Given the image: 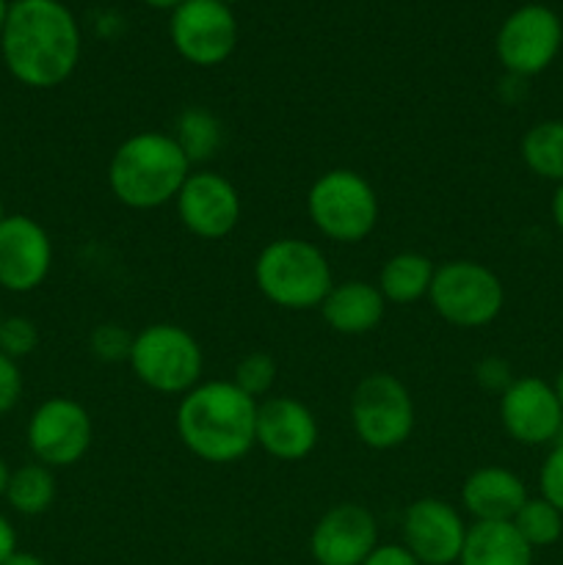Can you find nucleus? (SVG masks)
I'll use <instances>...</instances> for the list:
<instances>
[{"label": "nucleus", "instance_id": "4468645a", "mask_svg": "<svg viewBox=\"0 0 563 565\" xmlns=\"http://www.w3.org/2000/svg\"><path fill=\"white\" fill-rule=\"evenodd\" d=\"M500 423L517 445H555L563 428V408L550 381L535 379V375L513 379L511 386L500 395Z\"/></svg>", "mask_w": 563, "mask_h": 565}, {"label": "nucleus", "instance_id": "20e7f679", "mask_svg": "<svg viewBox=\"0 0 563 565\" xmlns=\"http://www.w3.org/2000/svg\"><path fill=\"white\" fill-rule=\"evenodd\" d=\"M254 285L274 307L307 312L320 309L334 287V274L320 246L301 237H276L254 259Z\"/></svg>", "mask_w": 563, "mask_h": 565}, {"label": "nucleus", "instance_id": "dca6fc26", "mask_svg": "<svg viewBox=\"0 0 563 565\" xmlns=\"http://www.w3.org/2000/svg\"><path fill=\"white\" fill-rule=\"evenodd\" d=\"M379 546V522L370 508L340 502L315 522L309 552L318 565H362Z\"/></svg>", "mask_w": 563, "mask_h": 565}, {"label": "nucleus", "instance_id": "7ed1b4c3", "mask_svg": "<svg viewBox=\"0 0 563 565\" xmlns=\"http://www.w3.org/2000/svg\"><path fill=\"white\" fill-rule=\"evenodd\" d=\"M193 166L177 147L171 132L141 130L114 149L108 163V188L130 210H158L174 202Z\"/></svg>", "mask_w": 563, "mask_h": 565}, {"label": "nucleus", "instance_id": "f257e3e1", "mask_svg": "<svg viewBox=\"0 0 563 565\" xmlns=\"http://www.w3.org/2000/svg\"><path fill=\"white\" fill-rule=\"evenodd\" d=\"M0 53L9 75L28 88H55L81 64L83 36L61 0H14Z\"/></svg>", "mask_w": 563, "mask_h": 565}, {"label": "nucleus", "instance_id": "423d86ee", "mask_svg": "<svg viewBox=\"0 0 563 565\" xmlns=\"http://www.w3.org/2000/svg\"><path fill=\"white\" fill-rule=\"evenodd\" d=\"M127 364L147 390L182 397L202 384L204 353L196 337L182 326L152 323L132 337Z\"/></svg>", "mask_w": 563, "mask_h": 565}, {"label": "nucleus", "instance_id": "79ce46f5", "mask_svg": "<svg viewBox=\"0 0 563 565\" xmlns=\"http://www.w3.org/2000/svg\"><path fill=\"white\" fill-rule=\"evenodd\" d=\"M0 323H3V312H0Z\"/></svg>", "mask_w": 563, "mask_h": 565}, {"label": "nucleus", "instance_id": "e433bc0d", "mask_svg": "<svg viewBox=\"0 0 563 565\" xmlns=\"http://www.w3.org/2000/svg\"><path fill=\"white\" fill-rule=\"evenodd\" d=\"M9 480H11V469L6 467V461L0 458V497H6V489H9Z\"/></svg>", "mask_w": 563, "mask_h": 565}, {"label": "nucleus", "instance_id": "9d476101", "mask_svg": "<svg viewBox=\"0 0 563 565\" xmlns=\"http://www.w3.org/2000/svg\"><path fill=\"white\" fill-rule=\"evenodd\" d=\"M169 36L177 55L199 70L219 66L237 47V17L224 0H185L171 11Z\"/></svg>", "mask_w": 563, "mask_h": 565}, {"label": "nucleus", "instance_id": "58836bf2", "mask_svg": "<svg viewBox=\"0 0 563 565\" xmlns=\"http://www.w3.org/2000/svg\"><path fill=\"white\" fill-rule=\"evenodd\" d=\"M9 9H11V3H9V0H0V36H3L6 20H9Z\"/></svg>", "mask_w": 563, "mask_h": 565}, {"label": "nucleus", "instance_id": "0eeeda50", "mask_svg": "<svg viewBox=\"0 0 563 565\" xmlns=\"http://www.w3.org/2000/svg\"><path fill=\"white\" fill-rule=\"evenodd\" d=\"M428 301L456 329H486L506 307L502 279L478 259H447L436 265Z\"/></svg>", "mask_w": 563, "mask_h": 565}, {"label": "nucleus", "instance_id": "f8f14e48", "mask_svg": "<svg viewBox=\"0 0 563 565\" xmlns=\"http://www.w3.org/2000/svg\"><path fill=\"white\" fill-rule=\"evenodd\" d=\"M469 524L453 502L419 497L408 502L401 519V544L419 565H456L467 541Z\"/></svg>", "mask_w": 563, "mask_h": 565}, {"label": "nucleus", "instance_id": "2eb2a0df", "mask_svg": "<svg viewBox=\"0 0 563 565\" xmlns=\"http://www.w3.org/2000/svg\"><path fill=\"white\" fill-rule=\"evenodd\" d=\"M53 268V241L36 218L11 213L0 221V287L17 296L39 290Z\"/></svg>", "mask_w": 563, "mask_h": 565}, {"label": "nucleus", "instance_id": "ea45409f", "mask_svg": "<svg viewBox=\"0 0 563 565\" xmlns=\"http://www.w3.org/2000/svg\"><path fill=\"white\" fill-rule=\"evenodd\" d=\"M6 215H9V213H6V207H3V199H0V221H3Z\"/></svg>", "mask_w": 563, "mask_h": 565}, {"label": "nucleus", "instance_id": "412c9836", "mask_svg": "<svg viewBox=\"0 0 563 565\" xmlns=\"http://www.w3.org/2000/svg\"><path fill=\"white\" fill-rule=\"evenodd\" d=\"M434 274L436 265L431 257L419 252H397L381 265L375 285H379L386 303L406 307V303L419 301V298H428Z\"/></svg>", "mask_w": 563, "mask_h": 565}, {"label": "nucleus", "instance_id": "4be33fe9", "mask_svg": "<svg viewBox=\"0 0 563 565\" xmlns=\"http://www.w3.org/2000/svg\"><path fill=\"white\" fill-rule=\"evenodd\" d=\"M171 138L191 166H202L219 154L221 143H224V127L221 119L208 108H185L174 119V130Z\"/></svg>", "mask_w": 563, "mask_h": 565}, {"label": "nucleus", "instance_id": "6ab92c4d", "mask_svg": "<svg viewBox=\"0 0 563 565\" xmlns=\"http://www.w3.org/2000/svg\"><path fill=\"white\" fill-rule=\"evenodd\" d=\"M386 301L381 296L379 285H370L364 279L334 281L329 296L320 303L326 326L334 334L342 337H364L375 331L384 320Z\"/></svg>", "mask_w": 563, "mask_h": 565}, {"label": "nucleus", "instance_id": "4c0bfd02", "mask_svg": "<svg viewBox=\"0 0 563 565\" xmlns=\"http://www.w3.org/2000/svg\"><path fill=\"white\" fill-rule=\"evenodd\" d=\"M552 390H555V395H557V403H561V408H563V367L557 370L555 381H552Z\"/></svg>", "mask_w": 563, "mask_h": 565}, {"label": "nucleus", "instance_id": "f704fd0d", "mask_svg": "<svg viewBox=\"0 0 563 565\" xmlns=\"http://www.w3.org/2000/svg\"><path fill=\"white\" fill-rule=\"evenodd\" d=\"M3 565H47V563H44L39 555H33V552H20V550H17L14 555H11Z\"/></svg>", "mask_w": 563, "mask_h": 565}, {"label": "nucleus", "instance_id": "9b49d317", "mask_svg": "<svg viewBox=\"0 0 563 565\" xmlns=\"http://www.w3.org/2000/svg\"><path fill=\"white\" fill-rule=\"evenodd\" d=\"M25 439L31 456L44 467H75L77 461H83L94 441L92 414L72 397H47L33 408Z\"/></svg>", "mask_w": 563, "mask_h": 565}, {"label": "nucleus", "instance_id": "2f4dec72", "mask_svg": "<svg viewBox=\"0 0 563 565\" xmlns=\"http://www.w3.org/2000/svg\"><path fill=\"white\" fill-rule=\"evenodd\" d=\"M362 565H419V561L403 544H379Z\"/></svg>", "mask_w": 563, "mask_h": 565}, {"label": "nucleus", "instance_id": "c756f323", "mask_svg": "<svg viewBox=\"0 0 563 565\" xmlns=\"http://www.w3.org/2000/svg\"><path fill=\"white\" fill-rule=\"evenodd\" d=\"M475 381H478V386H484L486 392L502 395V392H506L513 381L511 364L500 356L480 359V362L475 364Z\"/></svg>", "mask_w": 563, "mask_h": 565}, {"label": "nucleus", "instance_id": "c9c22d12", "mask_svg": "<svg viewBox=\"0 0 563 565\" xmlns=\"http://www.w3.org/2000/svg\"><path fill=\"white\" fill-rule=\"evenodd\" d=\"M141 3H147L149 9H158V11H174L180 9L185 0H141Z\"/></svg>", "mask_w": 563, "mask_h": 565}, {"label": "nucleus", "instance_id": "b1692460", "mask_svg": "<svg viewBox=\"0 0 563 565\" xmlns=\"http://www.w3.org/2000/svg\"><path fill=\"white\" fill-rule=\"evenodd\" d=\"M55 494H59V486H55L53 469L39 461L14 469L9 489H6V500H9L11 511L22 513V516L47 513L53 508Z\"/></svg>", "mask_w": 563, "mask_h": 565}, {"label": "nucleus", "instance_id": "f3484780", "mask_svg": "<svg viewBox=\"0 0 563 565\" xmlns=\"http://www.w3.org/2000/svg\"><path fill=\"white\" fill-rule=\"evenodd\" d=\"M257 447L276 461H304L318 447L320 428L312 408L287 395L265 397L257 406Z\"/></svg>", "mask_w": 563, "mask_h": 565}, {"label": "nucleus", "instance_id": "72a5a7b5", "mask_svg": "<svg viewBox=\"0 0 563 565\" xmlns=\"http://www.w3.org/2000/svg\"><path fill=\"white\" fill-rule=\"evenodd\" d=\"M550 213H552V224L557 226V232H563V182H557L555 191H552Z\"/></svg>", "mask_w": 563, "mask_h": 565}, {"label": "nucleus", "instance_id": "5701e85b", "mask_svg": "<svg viewBox=\"0 0 563 565\" xmlns=\"http://www.w3.org/2000/svg\"><path fill=\"white\" fill-rule=\"evenodd\" d=\"M519 154L539 180L563 182V119L535 121L522 136Z\"/></svg>", "mask_w": 563, "mask_h": 565}, {"label": "nucleus", "instance_id": "f03ea898", "mask_svg": "<svg viewBox=\"0 0 563 565\" xmlns=\"http://www.w3.org/2000/svg\"><path fill=\"white\" fill-rule=\"evenodd\" d=\"M254 397L230 381H202L177 406V436L204 463H235L257 447Z\"/></svg>", "mask_w": 563, "mask_h": 565}, {"label": "nucleus", "instance_id": "473e14b6", "mask_svg": "<svg viewBox=\"0 0 563 565\" xmlns=\"http://www.w3.org/2000/svg\"><path fill=\"white\" fill-rule=\"evenodd\" d=\"M14 552H17V530L14 524L0 513V565L9 561Z\"/></svg>", "mask_w": 563, "mask_h": 565}, {"label": "nucleus", "instance_id": "aec40b11", "mask_svg": "<svg viewBox=\"0 0 563 565\" xmlns=\"http://www.w3.org/2000/svg\"><path fill=\"white\" fill-rule=\"evenodd\" d=\"M458 565H533V550L511 522H472Z\"/></svg>", "mask_w": 563, "mask_h": 565}, {"label": "nucleus", "instance_id": "cd10ccee", "mask_svg": "<svg viewBox=\"0 0 563 565\" xmlns=\"http://www.w3.org/2000/svg\"><path fill=\"white\" fill-rule=\"evenodd\" d=\"M36 345L39 329L31 318H22V315L3 318V323H0V353L20 362V359L31 356L36 351Z\"/></svg>", "mask_w": 563, "mask_h": 565}, {"label": "nucleus", "instance_id": "a211bd4d", "mask_svg": "<svg viewBox=\"0 0 563 565\" xmlns=\"http://www.w3.org/2000/svg\"><path fill=\"white\" fill-rule=\"evenodd\" d=\"M528 486L508 467H478L461 486V505L475 522H513L528 502Z\"/></svg>", "mask_w": 563, "mask_h": 565}, {"label": "nucleus", "instance_id": "393cba45", "mask_svg": "<svg viewBox=\"0 0 563 565\" xmlns=\"http://www.w3.org/2000/svg\"><path fill=\"white\" fill-rule=\"evenodd\" d=\"M513 527L528 541L530 550H546L563 539V513L544 497H528L519 513L513 516Z\"/></svg>", "mask_w": 563, "mask_h": 565}, {"label": "nucleus", "instance_id": "a19ab883", "mask_svg": "<svg viewBox=\"0 0 563 565\" xmlns=\"http://www.w3.org/2000/svg\"><path fill=\"white\" fill-rule=\"evenodd\" d=\"M224 3H230V6H232V3H243V0H224Z\"/></svg>", "mask_w": 563, "mask_h": 565}, {"label": "nucleus", "instance_id": "39448f33", "mask_svg": "<svg viewBox=\"0 0 563 565\" xmlns=\"http://www.w3.org/2000/svg\"><path fill=\"white\" fill-rule=\"evenodd\" d=\"M307 215L315 230L334 243H362L379 224V196L353 169H329L309 185Z\"/></svg>", "mask_w": 563, "mask_h": 565}, {"label": "nucleus", "instance_id": "a878e982", "mask_svg": "<svg viewBox=\"0 0 563 565\" xmlns=\"http://www.w3.org/2000/svg\"><path fill=\"white\" fill-rule=\"evenodd\" d=\"M276 373H279V367H276V359L268 351H252L235 364L232 384L259 403L274 390Z\"/></svg>", "mask_w": 563, "mask_h": 565}, {"label": "nucleus", "instance_id": "bb28decb", "mask_svg": "<svg viewBox=\"0 0 563 565\" xmlns=\"http://www.w3.org/2000/svg\"><path fill=\"white\" fill-rule=\"evenodd\" d=\"M132 337L136 334H130L121 323H99L94 326L92 337H88V348H92V356L99 359V362L119 364L130 359Z\"/></svg>", "mask_w": 563, "mask_h": 565}, {"label": "nucleus", "instance_id": "c85d7f7f", "mask_svg": "<svg viewBox=\"0 0 563 565\" xmlns=\"http://www.w3.org/2000/svg\"><path fill=\"white\" fill-rule=\"evenodd\" d=\"M539 497L563 513V441H555L539 469Z\"/></svg>", "mask_w": 563, "mask_h": 565}, {"label": "nucleus", "instance_id": "1a4fd4ad", "mask_svg": "<svg viewBox=\"0 0 563 565\" xmlns=\"http://www.w3.org/2000/svg\"><path fill=\"white\" fill-rule=\"evenodd\" d=\"M563 47V22L550 6L524 3L502 20L495 53L511 77L528 81L555 64Z\"/></svg>", "mask_w": 563, "mask_h": 565}, {"label": "nucleus", "instance_id": "6e6552de", "mask_svg": "<svg viewBox=\"0 0 563 565\" xmlns=\"http://www.w3.org/2000/svg\"><path fill=\"white\" fill-rule=\"evenodd\" d=\"M348 414H351V428L357 439L379 452L406 445L417 423L406 384L392 373L364 375L353 390Z\"/></svg>", "mask_w": 563, "mask_h": 565}, {"label": "nucleus", "instance_id": "7c9ffc66", "mask_svg": "<svg viewBox=\"0 0 563 565\" xmlns=\"http://www.w3.org/2000/svg\"><path fill=\"white\" fill-rule=\"evenodd\" d=\"M22 397V370L20 362L0 353V414H9Z\"/></svg>", "mask_w": 563, "mask_h": 565}, {"label": "nucleus", "instance_id": "ddd939ff", "mask_svg": "<svg viewBox=\"0 0 563 565\" xmlns=\"http://www.w3.org/2000/svg\"><path fill=\"white\" fill-rule=\"evenodd\" d=\"M174 204L180 224L199 241H224L241 224V193L219 171H191Z\"/></svg>", "mask_w": 563, "mask_h": 565}]
</instances>
